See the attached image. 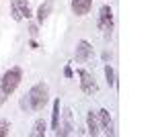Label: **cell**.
Segmentation results:
<instances>
[{
  "label": "cell",
  "instance_id": "obj_13",
  "mask_svg": "<svg viewBox=\"0 0 154 137\" xmlns=\"http://www.w3.org/2000/svg\"><path fill=\"white\" fill-rule=\"evenodd\" d=\"M45 121H35V125H33V131H31V137H41V135H45Z\"/></svg>",
  "mask_w": 154,
  "mask_h": 137
},
{
  "label": "cell",
  "instance_id": "obj_12",
  "mask_svg": "<svg viewBox=\"0 0 154 137\" xmlns=\"http://www.w3.org/2000/svg\"><path fill=\"white\" fill-rule=\"evenodd\" d=\"M51 129L58 131L60 129V98L54 100V113H51Z\"/></svg>",
  "mask_w": 154,
  "mask_h": 137
},
{
  "label": "cell",
  "instance_id": "obj_8",
  "mask_svg": "<svg viewBox=\"0 0 154 137\" xmlns=\"http://www.w3.org/2000/svg\"><path fill=\"white\" fill-rule=\"evenodd\" d=\"M74 133V125H72V111L66 109L64 111V127H60L56 135H72Z\"/></svg>",
  "mask_w": 154,
  "mask_h": 137
},
{
  "label": "cell",
  "instance_id": "obj_9",
  "mask_svg": "<svg viewBox=\"0 0 154 137\" xmlns=\"http://www.w3.org/2000/svg\"><path fill=\"white\" fill-rule=\"evenodd\" d=\"M91 6H93V0H72V10H74V14H78V16L88 14Z\"/></svg>",
  "mask_w": 154,
  "mask_h": 137
},
{
  "label": "cell",
  "instance_id": "obj_17",
  "mask_svg": "<svg viewBox=\"0 0 154 137\" xmlns=\"http://www.w3.org/2000/svg\"><path fill=\"white\" fill-rule=\"evenodd\" d=\"M64 74H66V78H72V68H70V66H66V70H64Z\"/></svg>",
  "mask_w": 154,
  "mask_h": 137
},
{
  "label": "cell",
  "instance_id": "obj_4",
  "mask_svg": "<svg viewBox=\"0 0 154 137\" xmlns=\"http://www.w3.org/2000/svg\"><path fill=\"white\" fill-rule=\"evenodd\" d=\"M11 10H12V19L14 21H23V19H29L31 16V8H29V2L27 0H12Z\"/></svg>",
  "mask_w": 154,
  "mask_h": 137
},
{
  "label": "cell",
  "instance_id": "obj_7",
  "mask_svg": "<svg viewBox=\"0 0 154 137\" xmlns=\"http://www.w3.org/2000/svg\"><path fill=\"white\" fill-rule=\"evenodd\" d=\"M97 119H99V127L103 129V133L105 135H113V131H111V115L107 109H99L97 111Z\"/></svg>",
  "mask_w": 154,
  "mask_h": 137
},
{
  "label": "cell",
  "instance_id": "obj_10",
  "mask_svg": "<svg viewBox=\"0 0 154 137\" xmlns=\"http://www.w3.org/2000/svg\"><path fill=\"white\" fill-rule=\"evenodd\" d=\"M86 127H88V135H99L101 133V127H99V119H97V113L86 115Z\"/></svg>",
  "mask_w": 154,
  "mask_h": 137
},
{
  "label": "cell",
  "instance_id": "obj_18",
  "mask_svg": "<svg viewBox=\"0 0 154 137\" xmlns=\"http://www.w3.org/2000/svg\"><path fill=\"white\" fill-rule=\"evenodd\" d=\"M4 100H6V94H4V92H0V104L4 103Z\"/></svg>",
  "mask_w": 154,
  "mask_h": 137
},
{
  "label": "cell",
  "instance_id": "obj_16",
  "mask_svg": "<svg viewBox=\"0 0 154 137\" xmlns=\"http://www.w3.org/2000/svg\"><path fill=\"white\" fill-rule=\"evenodd\" d=\"M29 33L35 37V35H37V25H31V27H29Z\"/></svg>",
  "mask_w": 154,
  "mask_h": 137
},
{
  "label": "cell",
  "instance_id": "obj_15",
  "mask_svg": "<svg viewBox=\"0 0 154 137\" xmlns=\"http://www.w3.org/2000/svg\"><path fill=\"white\" fill-rule=\"evenodd\" d=\"M6 135H8V123L0 121V137H6Z\"/></svg>",
  "mask_w": 154,
  "mask_h": 137
},
{
  "label": "cell",
  "instance_id": "obj_1",
  "mask_svg": "<svg viewBox=\"0 0 154 137\" xmlns=\"http://www.w3.org/2000/svg\"><path fill=\"white\" fill-rule=\"evenodd\" d=\"M27 98H29V106H31L33 111H41V109L48 104V100H49V88H48V84H43V82L35 84V86L29 90Z\"/></svg>",
  "mask_w": 154,
  "mask_h": 137
},
{
  "label": "cell",
  "instance_id": "obj_14",
  "mask_svg": "<svg viewBox=\"0 0 154 137\" xmlns=\"http://www.w3.org/2000/svg\"><path fill=\"white\" fill-rule=\"evenodd\" d=\"M105 78L109 82V86H115L117 82H115V74H113V68L111 66H105Z\"/></svg>",
  "mask_w": 154,
  "mask_h": 137
},
{
  "label": "cell",
  "instance_id": "obj_3",
  "mask_svg": "<svg viewBox=\"0 0 154 137\" xmlns=\"http://www.w3.org/2000/svg\"><path fill=\"white\" fill-rule=\"evenodd\" d=\"M99 29L103 31V35L107 39L111 37V31H113V10L107 4H103L101 10H99Z\"/></svg>",
  "mask_w": 154,
  "mask_h": 137
},
{
  "label": "cell",
  "instance_id": "obj_5",
  "mask_svg": "<svg viewBox=\"0 0 154 137\" xmlns=\"http://www.w3.org/2000/svg\"><path fill=\"white\" fill-rule=\"evenodd\" d=\"M91 55H93V47H91V43L84 41V39H80V41L76 43V51H74L76 61H78V64H84Z\"/></svg>",
  "mask_w": 154,
  "mask_h": 137
},
{
  "label": "cell",
  "instance_id": "obj_6",
  "mask_svg": "<svg viewBox=\"0 0 154 137\" xmlns=\"http://www.w3.org/2000/svg\"><path fill=\"white\" fill-rule=\"evenodd\" d=\"M78 78H80V88H82V92H86V94L97 92V82H95V78L91 76V72L80 70V72H78Z\"/></svg>",
  "mask_w": 154,
  "mask_h": 137
},
{
  "label": "cell",
  "instance_id": "obj_11",
  "mask_svg": "<svg viewBox=\"0 0 154 137\" xmlns=\"http://www.w3.org/2000/svg\"><path fill=\"white\" fill-rule=\"evenodd\" d=\"M51 6H54V4H51L49 0H45V2H43V4L37 8V21H39V23H43L49 14H51Z\"/></svg>",
  "mask_w": 154,
  "mask_h": 137
},
{
  "label": "cell",
  "instance_id": "obj_2",
  "mask_svg": "<svg viewBox=\"0 0 154 137\" xmlns=\"http://www.w3.org/2000/svg\"><path fill=\"white\" fill-rule=\"evenodd\" d=\"M23 80V70L21 68H11L4 72L2 80H0V92H4L6 96H11L12 92L17 90V86Z\"/></svg>",
  "mask_w": 154,
  "mask_h": 137
}]
</instances>
